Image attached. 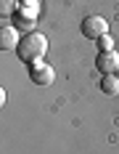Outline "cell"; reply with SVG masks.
Returning <instances> with one entry per match:
<instances>
[{"mask_svg":"<svg viewBox=\"0 0 119 154\" xmlns=\"http://www.w3.org/2000/svg\"><path fill=\"white\" fill-rule=\"evenodd\" d=\"M98 45H101V51H114V37H111V35H103V37L98 40Z\"/></svg>","mask_w":119,"mask_h":154,"instance_id":"9","label":"cell"},{"mask_svg":"<svg viewBox=\"0 0 119 154\" xmlns=\"http://www.w3.org/2000/svg\"><path fill=\"white\" fill-rule=\"evenodd\" d=\"M19 29L16 27H3L0 29V48L3 51H8V48H19Z\"/></svg>","mask_w":119,"mask_h":154,"instance_id":"5","label":"cell"},{"mask_svg":"<svg viewBox=\"0 0 119 154\" xmlns=\"http://www.w3.org/2000/svg\"><path fill=\"white\" fill-rule=\"evenodd\" d=\"M34 16H27V14H13V27L16 29H24V35L27 32H34Z\"/></svg>","mask_w":119,"mask_h":154,"instance_id":"6","label":"cell"},{"mask_svg":"<svg viewBox=\"0 0 119 154\" xmlns=\"http://www.w3.org/2000/svg\"><path fill=\"white\" fill-rule=\"evenodd\" d=\"M45 53H48V37H45V35H40V32H27V35H21L19 48H16V56L24 64L43 61Z\"/></svg>","mask_w":119,"mask_h":154,"instance_id":"1","label":"cell"},{"mask_svg":"<svg viewBox=\"0 0 119 154\" xmlns=\"http://www.w3.org/2000/svg\"><path fill=\"white\" fill-rule=\"evenodd\" d=\"M101 91L106 96H119V77L117 75H106L101 80Z\"/></svg>","mask_w":119,"mask_h":154,"instance_id":"7","label":"cell"},{"mask_svg":"<svg viewBox=\"0 0 119 154\" xmlns=\"http://www.w3.org/2000/svg\"><path fill=\"white\" fill-rule=\"evenodd\" d=\"M0 11H3V16H13L16 14V0H0Z\"/></svg>","mask_w":119,"mask_h":154,"instance_id":"8","label":"cell"},{"mask_svg":"<svg viewBox=\"0 0 119 154\" xmlns=\"http://www.w3.org/2000/svg\"><path fill=\"white\" fill-rule=\"evenodd\" d=\"M95 69L101 72V75H117L119 69V53L117 51H101L98 56H95Z\"/></svg>","mask_w":119,"mask_h":154,"instance_id":"3","label":"cell"},{"mask_svg":"<svg viewBox=\"0 0 119 154\" xmlns=\"http://www.w3.org/2000/svg\"><path fill=\"white\" fill-rule=\"evenodd\" d=\"M29 77L34 85H50L53 80H56V72H53V66L45 61H37V64H29Z\"/></svg>","mask_w":119,"mask_h":154,"instance_id":"4","label":"cell"},{"mask_svg":"<svg viewBox=\"0 0 119 154\" xmlns=\"http://www.w3.org/2000/svg\"><path fill=\"white\" fill-rule=\"evenodd\" d=\"M117 77H119V69H117Z\"/></svg>","mask_w":119,"mask_h":154,"instance_id":"10","label":"cell"},{"mask_svg":"<svg viewBox=\"0 0 119 154\" xmlns=\"http://www.w3.org/2000/svg\"><path fill=\"white\" fill-rule=\"evenodd\" d=\"M82 35L88 40H101L103 35H109V21H106L103 16H95V14L85 16L82 19Z\"/></svg>","mask_w":119,"mask_h":154,"instance_id":"2","label":"cell"}]
</instances>
